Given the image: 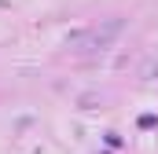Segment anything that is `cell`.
Masks as SVG:
<instances>
[{"mask_svg": "<svg viewBox=\"0 0 158 154\" xmlns=\"http://www.w3.org/2000/svg\"><path fill=\"white\" fill-rule=\"evenodd\" d=\"M121 26H125L121 18H110L103 30H99V26H96V30H88V33L77 40V48H81V51H96V48H107V44H110V40L121 33Z\"/></svg>", "mask_w": 158, "mask_h": 154, "instance_id": "obj_1", "label": "cell"}]
</instances>
